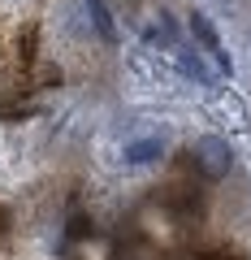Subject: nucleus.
Returning <instances> with one entry per match:
<instances>
[{
  "label": "nucleus",
  "instance_id": "nucleus-1",
  "mask_svg": "<svg viewBox=\"0 0 251 260\" xmlns=\"http://www.w3.org/2000/svg\"><path fill=\"white\" fill-rule=\"evenodd\" d=\"M191 156H195L199 174L212 178V182H217V178H225V174H230V165H234V152H230V143H225L221 135H204V139L195 143Z\"/></svg>",
  "mask_w": 251,
  "mask_h": 260
},
{
  "label": "nucleus",
  "instance_id": "nucleus-2",
  "mask_svg": "<svg viewBox=\"0 0 251 260\" xmlns=\"http://www.w3.org/2000/svg\"><path fill=\"white\" fill-rule=\"evenodd\" d=\"M191 35H195L199 44H204L208 52H212V61L221 65V70H225V78H230V74H234V61H230V52L221 48V39H217V26L204 18V13H191Z\"/></svg>",
  "mask_w": 251,
  "mask_h": 260
},
{
  "label": "nucleus",
  "instance_id": "nucleus-3",
  "mask_svg": "<svg viewBox=\"0 0 251 260\" xmlns=\"http://www.w3.org/2000/svg\"><path fill=\"white\" fill-rule=\"evenodd\" d=\"M165 148L169 143L160 139V135H148V139L126 143V148H121V160H126V165H156V160L165 156Z\"/></svg>",
  "mask_w": 251,
  "mask_h": 260
},
{
  "label": "nucleus",
  "instance_id": "nucleus-4",
  "mask_svg": "<svg viewBox=\"0 0 251 260\" xmlns=\"http://www.w3.org/2000/svg\"><path fill=\"white\" fill-rule=\"evenodd\" d=\"M173 56H177V70H182L186 78H195V83H204V87L212 83V74H208L204 61L195 56V48H173Z\"/></svg>",
  "mask_w": 251,
  "mask_h": 260
},
{
  "label": "nucleus",
  "instance_id": "nucleus-5",
  "mask_svg": "<svg viewBox=\"0 0 251 260\" xmlns=\"http://www.w3.org/2000/svg\"><path fill=\"white\" fill-rule=\"evenodd\" d=\"M87 9H91V26L100 30V39L104 44H117V26H113L109 5H104V0H87Z\"/></svg>",
  "mask_w": 251,
  "mask_h": 260
},
{
  "label": "nucleus",
  "instance_id": "nucleus-6",
  "mask_svg": "<svg viewBox=\"0 0 251 260\" xmlns=\"http://www.w3.org/2000/svg\"><path fill=\"white\" fill-rule=\"evenodd\" d=\"M173 35H177V30H173V22H169L165 13H160V26H148V30H143V39H148V44H156V48H177Z\"/></svg>",
  "mask_w": 251,
  "mask_h": 260
}]
</instances>
